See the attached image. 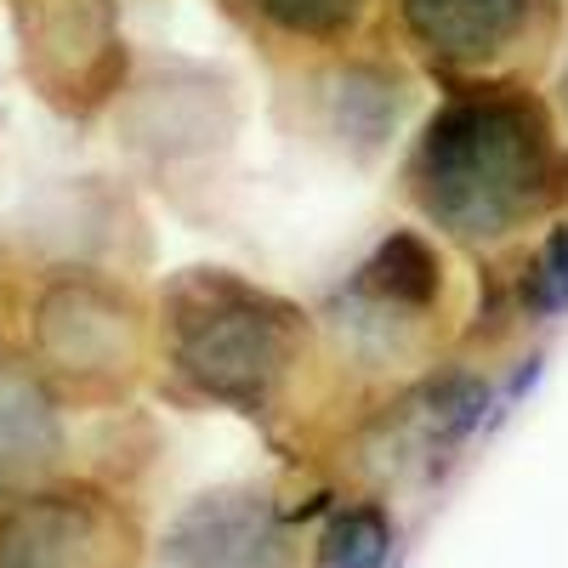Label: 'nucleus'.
Returning a JSON list of instances; mask_svg holds the SVG:
<instances>
[{"mask_svg": "<svg viewBox=\"0 0 568 568\" xmlns=\"http://www.w3.org/2000/svg\"><path fill=\"white\" fill-rule=\"evenodd\" d=\"M551 176V142L524 98H460L420 136L415 194L444 227L484 240L529 216Z\"/></svg>", "mask_w": 568, "mask_h": 568, "instance_id": "nucleus-1", "label": "nucleus"}, {"mask_svg": "<svg viewBox=\"0 0 568 568\" xmlns=\"http://www.w3.org/2000/svg\"><path fill=\"white\" fill-rule=\"evenodd\" d=\"M176 358L205 393L256 404L284 369V318L245 284L194 278L176 313Z\"/></svg>", "mask_w": 568, "mask_h": 568, "instance_id": "nucleus-2", "label": "nucleus"}, {"mask_svg": "<svg viewBox=\"0 0 568 568\" xmlns=\"http://www.w3.org/2000/svg\"><path fill=\"white\" fill-rule=\"evenodd\" d=\"M160 568H284L273 506L262 495L194 500L165 535Z\"/></svg>", "mask_w": 568, "mask_h": 568, "instance_id": "nucleus-3", "label": "nucleus"}, {"mask_svg": "<svg viewBox=\"0 0 568 568\" xmlns=\"http://www.w3.org/2000/svg\"><path fill=\"white\" fill-rule=\"evenodd\" d=\"M0 568H125V535L98 506L45 500L0 535Z\"/></svg>", "mask_w": 568, "mask_h": 568, "instance_id": "nucleus-4", "label": "nucleus"}, {"mask_svg": "<svg viewBox=\"0 0 568 568\" xmlns=\"http://www.w3.org/2000/svg\"><path fill=\"white\" fill-rule=\"evenodd\" d=\"M409 34L444 63H478L524 34L529 0H404Z\"/></svg>", "mask_w": 568, "mask_h": 568, "instance_id": "nucleus-5", "label": "nucleus"}, {"mask_svg": "<svg viewBox=\"0 0 568 568\" xmlns=\"http://www.w3.org/2000/svg\"><path fill=\"white\" fill-rule=\"evenodd\" d=\"M369 284H375V291H382L387 302L420 307V302H433V291H438V267H433V256H426L420 240L398 233V240H387L382 256L369 262Z\"/></svg>", "mask_w": 568, "mask_h": 568, "instance_id": "nucleus-6", "label": "nucleus"}, {"mask_svg": "<svg viewBox=\"0 0 568 568\" xmlns=\"http://www.w3.org/2000/svg\"><path fill=\"white\" fill-rule=\"evenodd\" d=\"M387 557V517L375 506L342 511L318 540V568H382Z\"/></svg>", "mask_w": 568, "mask_h": 568, "instance_id": "nucleus-7", "label": "nucleus"}, {"mask_svg": "<svg viewBox=\"0 0 568 568\" xmlns=\"http://www.w3.org/2000/svg\"><path fill=\"white\" fill-rule=\"evenodd\" d=\"M256 7H262L273 23L296 29V34H324V29L347 23L358 0H256Z\"/></svg>", "mask_w": 568, "mask_h": 568, "instance_id": "nucleus-8", "label": "nucleus"}, {"mask_svg": "<svg viewBox=\"0 0 568 568\" xmlns=\"http://www.w3.org/2000/svg\"><path fill=\"white\" fill-rule=\"evenodd\" d=\"M535 302L540 307L568 302V233H557V240L546 245V256H540V267H535Z\"/></svg>", "mask_w": 568, "mask_h": 568, "instance_id": "nucleus-9", "label": "nucleus"}]
</instances>
